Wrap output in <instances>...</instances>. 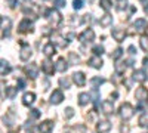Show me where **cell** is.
<instances>
[{"label":"cell","instance_id":"7c38bea8","mask_svg":"<svg viewBox=\"0 0 148 133\" xmlns=\"http://www.w3.org/2000/svg\"><path fill=\"white\" fill-rule=\"evenodd\" d=\"M52 43L53 44H56V46H59V47H65L68 43L64 40V37L61 34H58V33H55V34H52Z\"/></svg>","mask_w":148,"mask_h":133},{"label":"cell","instance_id":"d6986e66","mask_svg":"<svg viewBox=\"0 0 148 133\" xmlns=\"http://www.w3.org/2000/svg\"><path fill=\"white\" fill-rule=\"evenodd\" d=\"M96 129H98V132H101V133L108 132L111 129V123L108 121V120H102V121H99L96 124Z\"/></svg>","mask_w":148,"mask_h":133},{"label":"cell","instance_id":"6da1fadb","mask_svg":"<svg viewBox=\"0 0 148 133\" xmlns=\"http://www.w3.org/2000/svg\"><path fill=\"white\" fill-rule=\"evenodd\" d=\"M46 18L49 19V22H51L52 27H58L59 24H61V21H62V16H61V14H59L58 10H55V9L49 10L47 14H46Z\"/></svg>","mask_w":148,"mask_h":133},{"label":"cell","instance_id":"277c9868","mask_svg":"<svg viewBox=\"0 0 148 133\" xmlns=\"http://www.w3.org/2000/svg\"><path fill=\"white\" fill-rule=\"evenodd\" d=\"M0 21H2V37H9L10 34V25H12V21L6 16H2L0 18Z\"/></svg>","mask_w":148,"mask_h":133},{"label":"cell","instance_id":"e575fe53","mask_svg":"<svg viewBox=\"0 0 148 133\" xmlns=\"http://www.w3.org/2000/svg\"><path fill=\"white\" fill-rule=\"evenodd\" d=\"M3 123H5L8 127H10L12 124H14V118H12L10 115H5V117H3Z\"/></svg>","mask_w":148,"mask_h":133},{"label":"cell","instance_id":"44dd1931","mask_svg":"<svg viewBox=\"0 0 148 133\" xmlns=\"http://www.w3.org/2000/svg\"><path fill=\"white\" fill-rule=\"evenodd\" d=\"M102 64H104V62H102V59H101L99 56H98V55L89 59V65H90V67H93V68H101V67H102Z\"/></svg>","mask_w":148,"mask_h":133},{"label":"cell","instance_id":"ab89813d","mask_svg":"<svg viewBox=\"0 0 148 133\" xmlns=\"http://www.w3.org/2000/svg\"><path fill=\"white\" fill-rule=\"evenodd\" d=\"M55 8H64L65 6V0H53Z\"/></svg>","mask_w":148,"mask_h":133},{"label":"cell","instance_id":"4dcf8cb0","mask_svg":"<svg viewBox=\"0 0 148 133\" xmlns=\"http://www.w3.org/2000/svg\"><path fill=\"white\" fill-rule=\"evenodd\" d=\"M126 6H127V0H116V8H117V10L126 9Z\"/></svg>","mask_w":148,"mask_h":133},{"label":"cell","instance_id":"60d3db41","mask_svg":"<svg viewBox=\"0 0 148 133\" xmlns=\"http://www.w3.org/2000/svg\"><path fill=\"white\" fill-rule=\"evenodd\" d=\"M30 117L31 118H39L40 117V111L39 110H31L30 111Z\"/></svg>","mask_w":148,"mask_h":133},{"label":"cell","instance_id":"5bb4252c","mask_svg":"<svg viewBox=\"0 0 148 133\" xmlns=\"http://www.w3.org/2000/svg\"><path fill=\"white\" fill-rule=\"evenodd\" d=\"M133 80L138 81V83H145L147 81V74L144 70H136L133 72Z\"/></svg>","mask_w":148,"mask_h":133},{"label":"cell","instance_id":"d4e9b609","mask_svg":"<svg viewBox=\"0 0 148 133\" xmlns=\"http://www.w3.org/2000/svg\"><path fill=\"white\" fill-rule=\"evenodd\" d=\"M9 72H10L9 64L5 61V59H2V68H0V74H2V76H6V74H9Z\"/></svg>","mask_w":148,"mask_h":133},{"label":"cell","instance_id":"1f68e13d","mask_svg":"<svg viewBox=\"0 0 148 133\" xmlns=\"http://www.w3.org/2000/svg\"><path fill=\"white\" fill-rule=\"evenodd\" d=\"M125 64L126 62H117L116 64V72H117V74H123V72H125V70H126Z\"/></svg>","mask_w":148,"mask_h":133},{"label":"cell","instance_id":"ba28073f","mask_svg":"<svg viewBox=\"0 0 148 133\" xmlns=\"http://www.w3.org/2000/svg\"><path fill=\"white\" fill-rule=\"evenodd\" d=\"M42 70H43V72H45L46 76H52L53 71L56 70V67H53V64L49 61V59H46V61L42 62Z\"/></svg>","mask_w":148,"mask_h":133},{"label":"cell","instance_id":"b9f144b4","mask_svg":"<svg viewBox=\"0 0 148 133\" xmlns=\"http://www.w3.org/2000/svg\"><path fill=\"white\" fill-rule=\"evenodd\" d=\"M25 87V81H24L22 78H19L18 80V90H21V89H24Z\"/></svg>","mask_w":148,"mask_h":133},{"label":"cell","instance_id":"2e32d148","mask_svg":"<svg viewBox=\"0 0 148 133\" xmlns=\"http://www.w3.org/2000/svg\"><path fill=\"white\" fill-rule=\"evenodd\" d=\"M73 80H74V83H76L77 86H84V83H86V77H84L83 72H74Z\"/></svg>","mask_w":148,"mask_h":133},{"label":"cell","instance_id":"484cf974","mask_svg":"<svg viewBox=\"0 0 148 133\" xmlns=\"http://www.w3.org/2000/svg\"><path fill=\"white\" fill-rule=\"evenodd\" d=\"M138 123H139L141 127H148V113L141 114V117H139V120H138Z\"/></svg>","mask_w":148,"mask_h":133},{"label":"cell","instance_id":"9a60e30c","mask_svg":"<svg viewBox=\"0 0 148 133\" xmlns=\"http://www.w3.org/2000/svg\"><path fill=\"white\" fill-rule=\"evenodd\" d=\"M113 37L117 42H123V40H125V37H126V31L123 30V28H114L113 30Z\"/></svg>","mask_w":148,"mask_h":133},{"label":"cell","instance_id":"d6a6232c","mask_svg":"<svg viewBox=\"0 0 148 133\" xmlns=\"http://www.w3.org/2000/svg\"><path fill=\"white\" fill-rule=\"evenodd\" d=\"M121 55H123V49H121V47H117V49L114 50V53L111 55V58H113L114 61H117V59H119V58H120Z\"/></svg>","mask_w":148,"mask_h":133},{"label":"cell","instance_id":"ac0fdd59","mask_svg":"<svg viewBox=\"0 0 148 133\" xmlns=\"http://www.w3.org/2000/svg\"><path fill=\"white\" fill-rule=\"evenodd\" d=\"M101 108H102V113L107 114V115L114 111V105H113V102H111V101H104L101 104Z\"/></svg>","mask_w":148,"mask_h":133},{"label":"cell","instance_id":"4316f807","mask_svg":"<svg viewBox=\"0 0 148 133\" xmlns=\"http://www.w3.org/2000/svg\"><path fill=\"white\" fill-rule=\"evenodd\" d=\"M16 92H18V87H6V96L9 99H14Z\"/></svg>","mask_w":148,"mask_h":133},{"label":"cell","instance_id":"52a82bcc","mask_svg":"<svg viewBox=\"0 0 148 133\" xmlns=\"http://www.w3.org/2000/svg\"><path fill=\"white\" fill-rule=\"evenodd\" d=\"M31 31H33V22L28 18L22 19L19 24V33H31Z\"/></svg>","mask_w":148,"mask_h":133},{"label":"cell","instance_id":"7a4b0ae2","mask_svg":"<svg viewBox=\"0 0 148 133\" xmlns=\"http://www.w3.org/2000/svg\"><path fill=\"white\" fill-rule=\"evenodd\" d=\"M133 106L130 105V104H123L121 106H120V117L123 118V120H130L132 117H133Z\"/></svg>","mask_w":148,"mask_h":133},{"label":"cell","instance_id":"8992f818","mask_svg":"<svg viewBox=\"0 0 148 133\" xmlns=\"http://www.w3.org/2000/svg\"><path fill=\"white\" fill-rule=\"evenodd\" d=\"M93 39H95V33H93V30H90V28L84 30V31L79 35V40H80L82 43H90Z\"/></svg>","mask_w":148,"mask_h":133},{"label":"cell","instance_id":"30bf717a","mask_svg":"<svg viewBox=\"0 0 148 133\" xmlns=\"http://www.w3.org/2000/svg\"><path fill=\"white\" fill-rule=\"evenodd\" d=\"M52 130H53V121H51V120H46V121H43L39 126V132L40 133H51Z\"/></svg>","mask_w":148,"mask_h":133},{"label":"cell","instance_id":"7402d4cb","mask_svg":"<svg viewBox=\"0 0 148 133\" xmlns=\"http://www.w3.org/2000/svg\"><path fill=\"white\" fill-rule=\"evenodd\" d=\"M55 67H56V70H58V71H61V72H64V71H67V68H68V65H67V61H65L64 58H59Z\"/></svg>","mask_w":148,"mask_h":133},{"label":"cell","instance_id":"8d00e7d4","mask_svg":"<svg viewBox=\"0 0 148 133\" xmlns=\"http://www.w3.org/2000/svg\"><path fill=\"white\" fill-rule=\"evenodd\" d=\"M64 115H65V118H71L74 115V110H73V108H65Z\"/></svg>","mask_w":148,"mask_h":133},{"label":"cell","instance_id":"7bdbcfd3","mask_svg":"<svg viewBox=\"0 0 148 133\" xmlns=\"http://www.w3.org/2000/svg\"><path fill=\"white\" fill-rule=\"evenodd\" d=\"M15 2H16V0H8V3H9L10 8H14V6H15Z\"/></svg>","mask_w":148,"mask_h":133},{"label":"cell","instance_id":"3957f363","mask_svg":"<svg viewBox=\"0 0 148 133\" xmlns=\"http://www.w3.org/2000/svg\"><path fill=\"white\" fill-rule=\"evenodd\" d=\"M135 96H136V99L139 102V108H142L147 102H148V90L145 87H139L136 89V93H135Z\"/></svg>","mask_w":148,"mask_h":133},{"label":"cell","instance_id":"f1b7e54d","mask_svg":"<svg viewBox=\"0 0 148 133\" xmlns=\"http://www.w3.org/2000/svg\"><path fill=\"white\" fill-rule=\"evenodd\" d=\"M104 81H105V80H104V78H101V77H93V78L90 80V84H92L93 87H96V89H98V86H101V84H102Z\"/></svg>","mask_w":148,"mask_h":133},{"label":"cell","instance_id":"ffe728a7","mask_svg":"<svg viewBox=\"0 0 148 133\" xmlns=\"http://www.w3.org/2000/svg\"><path fill=\"white\" fill-rule=\"evenodd\" d=\"M99 24H101V27H110L111 24H113V16H111L110 14H105L104 16H101V19H99Z\"/></svg>","mask_w":148,"mask_h":133},{"label":"cell","instance_id":"9c48e42d","mask_svg":"<svg viewBox=\"0 0 148 133\" xmlns=\"http://www.w3.org/2000/svg\"><path fill=\"white\" fill-rule=\"evenodd\" d=\"M133 28H135V31H138V33H144V31L148 28V24H147V21H145V19L139 18V19L135 21Z\"/></svg>","mask_w":148,"mask_h":133},{"label":"cell","instance_id":"cb8c5ba5","mask_svg":"<svg viewBox=\"0 0 148 133\" xmlns=\"http://www.w3.org/2000/svg\"><path fill=\"white\" fill-rule=\"evenodd\" d=\"M43 53H45L46 56H52V55L55 53V46H53V43H47V44H45V47H43Z\"/></svg>","mask_w":148,"mask_h":133},{"label":"cell","instance_id":"e0dca14e","mask_svg":"<svg viewBox=\"0 0 148 133\" xmlns=\"http://www.w3.org/2000/svg\"><path fill=\"white\" fill-rule=\"evenodd\" d=\"M34 99H36V95L33 92H27V93H24V96H22V104L30 106L34 102Z\"/></svg>","mask_w":148,"mask_h":133},{"label":"cell","instance_id":"f546056e","mask_svg":"<svg viewBox=\"0 0 148 133\" xmlns=\"http://www.w3.org/2000/svg\"><path fill=\"white\" fill-rule=\"evenodd\" d=\"M99 5L104 10H110L111 6H113V3H111V0H99Z\"/></svg>","mask_w":148,"mask_h":133},{"label":"cell","instance_id":"5b68a950","mask_svg":"<svg viewBox=\"0 0 148 133\" xmlns=\"http://www.w3.org/2000/svg\"><path fill=\"white\" fill-rule=\"evenodd\" d=\"M22 47H21V52H19V58H21V61H28V59L31 58L33 52H31V47L27 44V43H21Z\"/></svg>","mask_w":148,"mask_h":133},{"label":"cell","instance_id":"836d02e7","mask_svg":"<svg viewBox=\"0 0 148 133\" xmlns=\"http://www.w3.org/2000/svg\"><path fill=\"white\" fill-rule=\"evenodd\" d=\"M90 98H92L93 102H98V99H99V92H98L96 87H93V90L90 92Z\"/></svg>","mask_w":148,"mask_h":133},{"label":"cell","instance_id":"74e56055","mask_svg":"<svg viewBox=\"0 0 148 133\" xmlns=\"http://www.w3.org/2000/svg\"><path fill=\"white\" fill-rule=\"evenodd\" d=\"M73 6H74V9H82L83 8V0H74L73 2Z\"/></svg>","mask_w":148,"mask_h":133},{"label":"cell","instance_id":"d590c367","mask_svg":"<svg viewBox=\"0 0 148 133\" xmlns=\"http://www.w3.org/2000/svg\"><path fill=\"white\" fill-rule=\"evenodd\" d=\"M92 50H93V53H95V55L99 56V55H102V53H104V47H102L101 44H98V46H95V47H93Z\"/></svg>","mask_w":148,"mask_h":133},{"label":"cell","instance_id":"bcb514c9","mask_svg":"<svg viewBox=\"0 0 148 133\" xmlns=\"http://www.w3.org/2000/svg\"><path fill=\"white\" fill-rule=\"evenodd\" d=\"M144 10H145V14L148 15V5H145V8H144Z\"/></svg>","mask_w":148,"mask_h":133},{"label":"cell","instance_id":"f35d334b","mask_svg":"<svg viewBox=\"0 0 148 133\" xmlns=\"http://www.w3.org/2000/svg\"><path fill=\"white\" fill-rule=\"evenodd\" d=\"M59 84H61L62 87L68 89V87H70V80H68V78H61V80H59Z\"/></svg>","mask_w":148,"mask_h":133},{"label":"cell","instance_id":"83f0119b","mask_svg":"<svg viewBox=\"0 0 148 133\" xmlns=\"http://www.w3.org/2000/svg\"><path fill=\"white\" fill-rule=\"evenodd\" d=\"M139 44H141L144 52H148V35H142L139 40Z\"/></svg>","mask_w":148,"mask_h":133},{"label":"cell","instance_id":"603a6c76","mask_svg":"<svg viewBox=\"0 0 148 133\" xmlns=\"http://www.w3.org/2000/svg\"><path fill=\"white\" fill-rule=\"evenodd\" d=\"M90 99H92V98H90V93H80V95H79V104H80L82 106H84L86 104H89Z\"/></svg>","mask_w":148,"mask_h":133},{"label":"cell","instance_id":"ee69618b","mask_svg":"<svg viewBox=\"0 0 148 133\" xmlns=\"http://www.w3.org/2000/svg\"><path fill=\"white\" fill-rule=\"evenodd\" d=\"M129 52H130V55H135V47H133V46L129 47Z\"/></svg>","mask_w":148,"mask_h":133},{"label":"cell","instance_id":"f6af8a7d","mask_svg":"<svg viewBox=\"0 0 148 133\" xmlns=\"http://www.w3.org/2000/svg\"><path fill=\"white\" fill-rule=\"evenodd\" d=\"M144 67H148V58H144Z\"/></svg>","mask_w":148,"mask_h":133},{"label":"cell","instance_id":"4fadbf2b","mask_svg":"<svg viewBox=\"0 0 148 133\" xmlns=\"http://www.w3.org/2000/svg\"><path fill=\"white\" fill-rule=\"evenodd\" d=\"M25 72L31 77V78H36L37 76H39V67H37L36 64H28L25 67Z\"/></svg>","mask_w":148,"mask_h":133},{"label":"cell","instance_id":"8fae6325","mask_svg":"<svg viewBox=\"0 0 148 133\" xmlns=\"http://www.w3.org/2000/svg\"><path fill=\"white\" fill-rule=\"evenodd\" d=\"M62 99H64V95H62V92H61V90H53V93L51 95V104H53V105L61 104V102H62Z\"/></svg>","mask_w":148,"mask_h":133}]
</instances>
